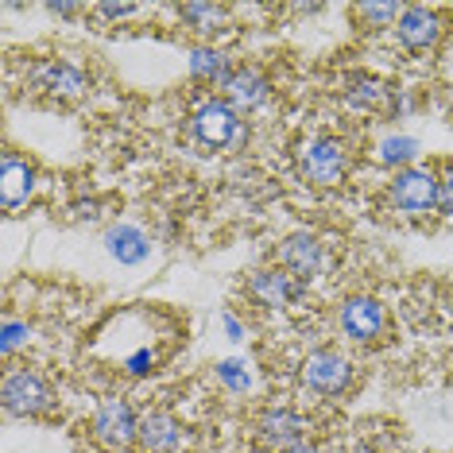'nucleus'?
<instances>
[{
	"label": "nucleus",
	"mask_w": 453,
	"mask_h": 453,
	"mask_svg": "<svg viewBox=\"0 0 453 453\" xmlns=\"http://www.w3.org/2000/svg\"><path fill=\"white\" fill-rule=\"evenodd\" d=\"M295 163H298L303 182H311L314 190H334V187H342L349 179V171H353V151H349V143L342 136H334V132H314V136H306L298 143Z\"/></svg>",
	"instance_id": "obj_1"
},
{
	"label": "nucleus",
	"mask_w": 453,
	"mask_h": 453,
	"mask_svg": "<svg viewBox=\"0 0 453 453\" xmlns=\"http://www.w3.org/2000/svg\"><path fill=\"white\" fill-rule=\"evenodd\" d=\"M190 140L205 151H241L249 125L225 97H205L190 112Z\"/></svg>",
	"instance_id": "obj_2"
},
{
	"label": "nucleus",
	"mask_w": 453,
	"mask_h": 453,
	"mask_svg": "<svg viewBox=\"0 0 453 453\" xmlns=\"http://www.w3.org/2000/svg\"><path fill=\"white\" fill-rule=\"evenodd\" d=\"M438 194H441V171L415 163V167H403L391 174L384 198H388L391 213L422 221V218H430V213H438Z\"/></svg>",
	"instance_id": "obj_3"
},
{
	"label": "nucleus",
	"mask_w": 453,
	"mask_h": 453,
	"mask_svg": "<svg viewBox=\"0 0 453 453\" xmlns=\"http://www.w3.org/2000/svg\"><path fill=\"white\" fill-rule=\"evenodd\" d=\"M0 403L12 418H43L55 411V388L35 368H8L0 384Z\"/></svg>",
	"instance_id": "obj_4"
},
{
	"label": "nucleus",
	"mask_w": 453,
	"mask_h": 453,
	"mask_svg": "<svg viewBox=\"0 0 453 453\" xmlns=\"http://www.w3.org/2000/svg\"><path fill=\"white\" fill-rule=\"evenodd\" d=\"M357 380V368L342 349H314V353L303 357L298 365V384H303L311 395H322V399H337L353 388Z\"/></svg>",
	"instance_id": "obj_5"
},
{
	"label": "nucleus",
	"mask_w": 453,
	"mask_h": 453,
	"mask_svg": "<svg viewBox=\"0 0 453 453\" xmlns=\"http://www.w3.org/2000/svg\"><path fill=\"white\" fill-rule=\"evenodd\" d=\"M89 434L105 453H125L136 446L140 438V415L128 399L120 395H105L94 407V418H89Z\"/></svg>",
	"instance_id": "obj_6"
},
{
	"label": "nucleus",
	"mask_w": 453,
	"mask_h": 453,
	"mask_svg": "<svg viewBox=\"0 0 453 453\" xmlns=\"http://www.w3.org/2000/svg\"><path fill=\"white\" fill-rule=\"evenodd\" d=\"M337 334L353 345H380L388 337V311L372 295H349L337 306Z\"/></svg>",
	"instance_id": "obj_7"
},
{
	"label": "nucleus",
	"mask_w": 453,
	"mask_h": 453,
	"mask_svg": "<svg viewBox=\"0 0 453 453\" xmlns=\"http://www.w3.org/2000/svg\"><path fill=\"white\" fill-rule=\"evenodd\" d=\"M306 418L298 415L295 407H287V403H272V407H264L260 415L252 418V441L260 446L264 453H287V449H295V446H303V441H311L306 438Z\"/></svg>",
	"instance_id": "obj_8"
},
{
	"label": "nucleus",
	"mask_w": 453,
	"mask_h": 453,
	"mask_svg": "<svg viewBox=\"0 0 453 453\" xmlns=\"http://www.w3.org/2000/svg\"><path fill=\"white\" fill-rule=\"evenodd\" d=\"M27 81H32L35 94H47L55 101H78L89 89V74L70 58H39Z\"/></svg>",
	"instance_id": "obj_9"
},
{
	"label": "nucleus",
	"mask_w": 453,
	"mask_h": 453,
	"mask_svg": "<svg viewBox=\"0 0 453 453\" xmlns=\"http://www.w3.org/2000/svg\"><path fill=\"white\" fill-rule=\"evenodd\" d=\"M446 27H449V19H446L441 8L407 4L403 12H399L395 35H399V43H403L407 50H415V55H426V50H434L441 39H446Z\"/></svg>",
	"instance_id": "obj_10"
},
{
	"label": "nucleus",
	"mask_w": 453,
	"mask_h": 453,
	"mask_svg": "<svg viewBox=\"0 0 453 453\" xmlns=\"http://www.w3.org/2000/svg\"><path fill=\"white\" fill-rule=\"evenodd\" d=\"M280 267L291 280L298 283H314L318 275L326 272V244H322V236L311 233V229H298L291 236H283V244H280Z\"/></svg>",
	"instance_id": "obj_11"
},
{
	"label": "nucleus",
	"mask_w": 453,
	"mask_h": 453,
	"mask_svg": "<svg viewBox=\"0 0 453 453\" xmlns=\"http://www.w3.org/2000/svg\"><path fill=\"white\" fill-rule=\"evenodd\" d=\"M303 291L306 287L291 280L283 267H256L249 280H244V295H249L260 311H287V306H295L298 298H303Z\"/></svg>",
	"instance_id": "obj_12"
},
{
	"label": "nucleus",
	"mask_w": 453,
	"mask_h": 453,
	"mask_svg": "<svg viewBox=\"0 0 453 453\" xmlns=\"http://www.w3.org/2000/svg\"><path fill=\"white\" fill-rule=\"evenodd\" d=\"M35 194V167L32 159H24L16 148H4L0 156V210L19 213Z\"/></svg>",
	"instance_id": "obj_13"
},
{
	"label": "nucleus",
	"mask_w": 453,
	"mask_h": 453,
	"mask_svg": "<svg viewBox=\"0 0 453 453\" xmlns=\"http://www.w3.org/2000/svg\"><path fill=\"white\" fill-rule=\"evenodd\" d=\"M136 446L143 453H179L187 446V426L171 415L167 407H148L140 415V438Z\"/></svg>",
	"instance_id": "obj_14"
},
{
	"label": "nucleus",
	"mask_w": 453,
	"mask_h": 453,
	"mask_svg": "<svg viewBox=\"0 0 453 453\" xmlns=\"http://www.w3.org/2000/svg\"><path fill=\"white\" fill-rule=\"evenodd\" d=\"M221 97L229 101V105L241 112V117H249V112H260L267 101H272V78H267L260 66H236L233 78L225 81Z\"/></svg>",
	"instance_id": "obj_15"
},
{
	"label": "nucleus",
	"mask_w": 453,
	"mask_h": 453,
	"mask_svg": "<svg viewBox=\"0 0 453 453\" xmlns=\"http://www.w3.org/2000/svg\"><path fill=\"white\" fill-rule=\"evenodd\" d=\"M187 70H190V78L198 81V86H213V89H225V81L233 78V63H229V55H225L221 47H213V43H194L190 47V58H187Z\"/></svg>",
	"instance_id": "obj_16"
},
{
	"label": "nucleus",
	"mask_w": 453,
	"mask_h": 453,
	"mask_svg": "<svg viewBox=\"0 0 453 453\" xmlns=\"http://www.w3.org/2000/svg\"><path fill=\"white\" fill-rule=\"evenodd\" d=\"M105 252L112 256L117 264H143L151 256V236L140 229V225H128V221H120V225H112V229L105 233Z\"/></svg>",
	"instance_id": "obj_17"
},
{
	"label": "nucleus",
	"mask_w": 453,
	"mask_h": 453,
	"mask_svg": "<svg viewBox=\"0 0 453 453\" xmlns=\"http://www.w3.org/2000/svg\"><path fill=\"white\" fill-rule=\"evenodd\" d=\"M388 101H391V89L380 78H372V74H353L345 81V105L349 109L380 112V109H388Z\"/></svg>",
	"instance_id": "obj_18"
},
{
	"label": "nucleus",
	"mask_w": 453,
	"mask_h": 453,
	"mask_svg": "<svg viewBox=\"0 0 453 453\" xmlns=\"http://www.w3.org/2000/svg\"><path fill=\"white\" fill-rule=\"evenodd\" d=\"M422 143L411 136V132H388L384 140L376 143V163L380 167H391V174L403 171V167H415Z\"/></svg>",
	"instance_id": "obj_19"
},
{
	"label": "nucleus",
	"mask_w": 453,
	"mask_h": 453,
	"mask_svg": "<svg viewBox=\"0 0 453 453\" xmlns=\"http://www.w3.org/2000/svg\"><path fill=\"white\" fill-rule=\"evenodd\" d=\"M225 16H229V8L225 4H205V0H190V4H179V19L190 27L194 35L210 39L213 32H221L225 27Z\"/></svg>",
	"instance_id": "obj_20"
},
{
	"label": "nucleus",
	"mask_w": 453,
	"mask_h": 453,
	"mask_svg": "<svg viewBox=\"0 0 453 453\" xmlns=\"http://www.w3.org/2000/svg\"><path fill=\"white\" fill-rule=\"evenodd\" d=\"M213 380L229 391V395H249L256 388V376H252V365L244 357H225L213 365Z\"/></svg>",
	"instance_id": "obj_21"
},
{
	"label": "nucleus",
	"mask_w": 453,
	"mask_h": 453,
	"mask_svg": "<svg viewBox=\"0 0 453 453\" xmlns=\"http://www.w3.org/2000/svg\"><path fill=\"white\" fill-rule=\"evenodd\" d=\"M399 4H357L353 8V19L360 32H384V27H395L399 24Z\"/></svg>",
	"instance_id": "obj_22"
},
{
	"label": "nucleus",
	"mask_w": 453,
	"mask_h": 453,
	"mask_svg": "<svg viewBox=\"0 0 453 453\" xmlns=\"http://www.w3.org/2000/svg\"><path fill=\"white\" fill-rule=\"evenodd\" d=\"M27 345H32V326L16 314H4V322H0V353H4V360H12Z\"/></svg>",
	"instance_id": "obj_23"
},
{
	"label": "nucleus",
	"mask_w": 453,
	"mask_h": 453,
	"mask_svg": "<svg viewBox=\"0 0 453 453\" xmlns=\"http://www.w3.org/2000/svg\"><path fill=\"white\" fill-rule=\"evenodd\" d=\"M438 213L453 225V163L441 167V194H438Z\"/></svg>",
	"instance_id": "obj_24"
},
{
	"label": "nucleus",
	"mask_w": 453,
	"mask_h": 453,
	"mask_svg": "<svg viewBox=\"0 0 453 453\" xmlns=\"http://www.w3.org/2000/svg\"><path fill=\"white\" fill-rule=\"evenodd\" d=\"M94 16H101V19H128V16H136V4H94Z\"/></svg>",
	"instance_id": "obj_25"
},
{
	"label": "nucleus",
	"mask_w": 453,
	"mask_h": 453,
	"mask_svg": "<svg viewBox=\"0 0 453 453\" xmlns=\"http://www.w3.org/2000/svg\"><path fill=\"white\" fill-rule=\"evenodd\" d=\"M221 326H225V337H229V342H244V322L233 311L221 314Z\"/></svg>",
	"instance_id": "obj_26"
},
{
	"label": "nucleus",
	"mask_w": 453,
	"mask_h": 453,
	"mask_svg": "<svg viewBox=\"0 0 453 453\" xmlns=\"http://www.w3.org/2000/svg\"><path fill=\"white\" fill-rule=\"evenodd\" d=\"M47 12L50 16H78V12H86L81 4H47Z\"/></svg>",
	"instance_id": "obj_27"
},
{
	"label": "nucleus",
	"mask_w": 453,
	"mask_h": 453,
	"mask_svg": "<svg viewBox=\"0 0 453 453\" xmlns=\"http://www.w3.org/2000/svg\"><path fill=\"white\" fill-rule=\"evenodd\" d=\"M287 453H322L314 446V441H303V446H295V449H287Z\"/></svg>",
	"instance_id": "obj_28"
}]
</instances>
